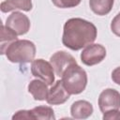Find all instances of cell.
Listing matches in <instances>:
<instances>
[{"label": "cell", "instance_id": "obj_1", "mask_svg": "<svg viewBox=\"0 0 120 120\" xmlns=\"http://www.w3.org/2000/svg\"><path fill=\"white\" fill-rule=\"evenodd\" d=\"M97 27L82 18H71L64 24L62 42L65 47L79 51L93 43L97 38Z\"/></svg>", "mask_w": 120, "mask_h": 120}, {"label": "cell", "instance_id": "obj_2", "mask_svg": "<svg viewBox=\"0 0 120 120\" xmlns=\"http://www.w3.org/2000/svg\"><path fill=\"white\" fill-rule=\"evenodd\" d=\"M5 54L12 63H30L35 58L36 46L30 40L17 39L8 47Z\"/></svg>", "mask_w": 120, "mask_h": 120}, {"label": "cell", "instance_id": "obj_3", "mask_svg": "<svg viewBox=\"0 0 120 120\" xmlns=\"http://www.w3.org/2000/svg\"><path fill=\"white\" fill-rule=\"evenodd\" d=\"M61 78L65 88L70 95L81 94L87 84V74L77 63L71 65Z\"/></svg>", "mask_w": 120, "mask_h": 120}, {"label": "cell", "instance_id": "obj_4", "mask_svg": "<svg viewBox=\"0 0 120 120\" xmlns=\"http://www.w3.org/2000/svg\"><path fill=\"white\" fill-rule=\"evenodd\" d=\"M31 72L33 76L45 82L48 85H52L54 82V70L50 62L43 59H36L32 61Z\"/></svg>", "mask_w": 120, "mask_h": 120}, {"label": "cell", "instance_id": "obj_5", "mask_svg": "<svg viewBox=\"0 0 120 120\" xmlns=\"http://www.w3.org/2000/svg\"><path fill=\"white\" fill-rule=\"evenodd\" d=\"M98 107L102 113L119 110L120 93L112 88L103 90L98 97Z\"/></svg>", "mask_w": 120, "mask_h": 120}, {"label": "cell", "instance_id": "obj_6", "mask_svg": "<svg viewBox=\"0 0 120 120\" xmlns=\"http://www.w3.org/2000/svg\"><path fill=\"white\" fill-rule=\"evenodd\" d=\"M106 56V49L101 44H89L81 53V60L86 66H95Z\"/></svg>", "mask_w": 120, "mask_h": 120}, {"label": "cell", "instance_id": "obj_7", "mask_svg": "<svg viewBox=\"0 0 120 120\" xmlns=\"http://www.w3.org/2000/svg\"><path fill=\"white\" fill-rule=\"evenodd\" d=\"M6 26L12 30L17 36H22L30 29V20L25 14L15 11L7 18Z\"/></svg>", "mask_w": 120, "mask_h": 120}, {"label": "cell", "instance_id": "obj_8", "mask_svg": "<svg viewBox=\"0 0 120 120\" xmlns=\"http://www.w3.org/2000/svg\"><path fill=\"white\" fill-rule=\"evenodd\" d=\"M50 63L52 64L55 74L59 77H62L64 72L71 65L76 64L77 62H76L75 58L68 52H67L65 51H58L51 56Z\"/></svg>", "mask_w": 120, "mask_h": 120}, {"label": "cell", "instance_id": "obj_9", "mask_svg": "<svg viewBox=\"0 0 120 120\" xmlns=\"http://www.w3.org/2000/svg\"><path fill=\"white\" fill-rule=\"evenodd\" d=\"M69 96L70 94L65 88L62 80H59L56 81L49 90L46 101L50 105H60L65 103L69 98Z\"/></svg>", "mask_w": 120, "mask_h": 120}, {"label": "cell", "instance_id": "obj_10", "mask_svg": "<svg viewBox=\"0 0 120 120\" xmlns=\"http://www.w3.org/2000/svg\"><path fill=\"white\" fill-rule=\"evenodd\" d=\"M70 113L75 119H86L93 113V106L86 100H77L71 105Z\"/></svg>", "mask_w": 120, "mask_h": 120}, {"label": "cell", "instance_id": "obj_11", "mask_svg": "<svg viewBox=\"0 0 120 120\" xmlns=\"http://www.w3.org/2000/svg\"><path fill=\"white\" fill-rule=\"evenodd\" d=\"M47 83L40 80H32L28 84V92L33 96L35 100H45L48 97L49 89Z\"/></svg>", "mask_w": 120, "mask_h": 120}, {"label": "cell", "instance_id": "obj_12", "mask_svg": "<svg viewBox=\"0 0 120 120\" xmlns=\"http://www.w3.org/2000/svg\"><path fill=\"white\" fill-rule=\"evenodd\" d=\"M32 0H5L0 5L2 12H9L17 9L23 11H30L32 9Z\"/></svg>", "mask_w": 120, "mask_h": 120}, {"label": "cell", "instance_id": "obj_13", "mask_svg": "<svg viewBox=\"0 0 120 120\" xmlns=\"http://www.w3.org/2000/svg\"><path fill=\"white\" fill-rule=\"evenodd\" d=\"M114 0H89V6L91 10L98 15H107L112 8Z\"/></svg>", "mask_w": 120, "mask_h": 120}, {"label": "cell", "instance_id": "obj_14", "mask_svg": "<svg viewBox=\"0 0 120 120\" xmlns=\"http://www.w3.org/2000/svg\"><path fill=\"white\" fill-rule=\"evenodd\" d=\"M17 37L18 36L8 26L4 24L1 25V54H5L8 47L18 39Z\"/></svg>", "mask_w": 120, "mask_h": 120}, {"label": "cell", "instance_id": "obj_15", "mask_svg": "<svg viewBox=\"0 0 120 120\" xmlns=\"http://www.w3.org/2000/svg\"><path fill=\"white\" fill-rule=\"evenodd\" d=\"M32 119H45L52 120L55 119L53 110L49 106H38L30 110Z\"/></svg>", "mask_w": 120, "mask_h": 120}, {"label": "cell", "instance_id": "obj_16", "mask_svg": "<svg viewBox=\"0 0 120 120\" xmlns=\"http://www.w3.org/2000/svg\"><path fill=\"white\" fill-rule=\"evenodd\" d=\"M82 0H52V4L59 8H70L77 7Z\"/></svg>", "mask_w": 120, "mask_h": 120}, {"label": "cell", "instance_id": "obj_17", "mask_svg": "<svg viewBox=\"0 0 120 120\" xmlns=\"http://www.w3.org/2000/svg\"><path fill=\"white\" fill-rule=\"evenodd\" d=\"M111 29L114 35H116L117 37H120V14L119 13L112 19L111 22Z\"/></svg>", "mask_w": 120, "mask_h": 120}, {"label": "cell", "instance_id": "obj_18", "mask_svg": "<svg viewBox=\"0 0 120 120\" xmlns=\"http://www.w3.org/2000/svg\"><path fill=\"white\" fill-rule=\"evenodd\" d=\"M12 119L13 120H15V119H32L30 110H21V111H18L12 116Z\"/></svg>", "mask_w": 120, "mask_h": 120}, {"label": "cell", "instance_id": "obj_19", "mask_svg": "<svg viewBox=\"0 0 120 120\" xmlns=\"http://www.w3.org/2000/svg\"><path fill=\"white\" fill-rule=\"evenodd\" d=\"M103 119H109V120H114V119H120V112L117 111H112L103 113Z\"/></svg>", "mask_w": 120, "mask_h": 120}, {"label": "cell", "instance_id": "obj_20", "mask_svg": "<svg viewBox=\"0 0 120 120\" xmlns=\"http://www.w3.org/2000/svg\"><path fill=\"white\" fill-rule=\"evenodd\" d=\"M112 80L118 85H120V67L114 68L112 72Z\"/></svg>", "mask_w": 120, "mask_h": 120}, {"label": "cell", "instance_id": "obj_21", "mask_svg": "<svg viewBox=\"0 0 120 120\" xmlns=\"http://www.w3.org/2000/svg\"><path fill=\"white\" fill-rule=\"evenodd\" d=\"M119 14H120V12H119Z\"/></svg>", "mask_w": 120, "mask_h": 120}]
</instances>
